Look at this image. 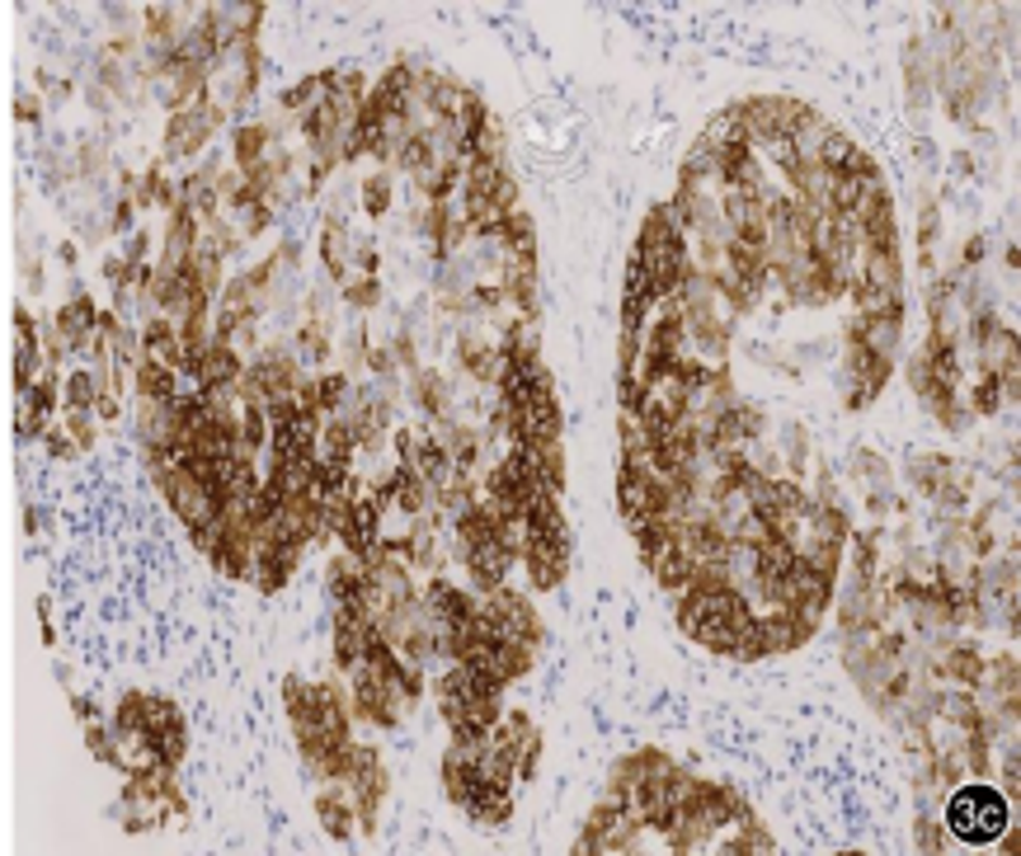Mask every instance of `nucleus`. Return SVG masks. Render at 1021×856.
Segmentation results:
<instances>
[{
  "label": "nucleus",
  "instance_id": "nucleus-1",
  "mask_svg": "<svg viewBox=\"0 0 1021 856\" xmlns=\"http://www.w3.org/2000/svg\"><path fill=\"white\" fill-rule=\"evenodd\" d=\"M937 815L946 823V833H951V843L988 847V843H998V833L1012 823V801L994 781H960V786L942 795Z\"/></svg>",
  "mask_w": 1021,
  "mask_h": 856
},
{
  "label": "nucleus",
  "instance_id": "nucleus-2",
  "mask_svg": "<svg viewBox=\"0 0 1021 856\" xmlns=\"http://www.w3.org/2000/svg\"><path fill=\"white\" fill-rule=\"evenodd\" d=\"M344 786L353 795V815H358V838H377L381 829V805L391 795V767L373 744L353 748V763L344 772Z\"/></svg>",
  "mask_w": 1021,
  "mask_h": 856
},
{
  "label": "nucleus",
  "instance_id": "nucleus-3",
  "mask_svg": "<svg viewBox=\"0 0 1021 856\" xmlns=\"http://www.w3.org/2000/svg\"><path fill=\"white\" fill-rule=\"evenodd\" d=\"M226 118H231V113H226L217 99H212V90H203L193 109H179V113H169V118H165L161 151L169 155V161H193V155L207 151V141L217 137V127H222Z\"/></svg>",
  "mask_w": 1021,
  "mask_h": 856
},
{
  "label": "nucleus",
  "instance_id": "nucleus-4",
  "mask_svg": "<svg viewBox=\"0 0 1021 856\" xmlns=\"http://www.w3.org/2000/svg\"><path fill=\"white\" fill-rule=\"evenodd\" d=\"M476 603L494 617V626L504 631V640H522L528 650H542V645H546V621L537 617L532 597H528V593H518L514 583H500L494 593L476 597Z\"/></svg>",
  "mask_w": 1021,
  "mask_h": 856
},
{
  "label": "nucleus",
  "instance_id": "nucleus-5",
  "mask_svg": "<svg viewBox=\"0 0 1021 856\" xmlns=\"http://www.w3.org/2000/svg\"><path fill=\"white\" fill-rule=\"evenodd\" d=\"M349 710L353 720L363 725H377V730H401L405 725V706L401 696H395L387 682H381L373 668H349Z\"/></svg>",
  "mask_w": 1021,
  "mask_h": 856
},
{
  "label": "nucleus",
  "instance_id": "nucleus-6",
  "mask_svg": "<svg viewBox=\"0 0 1021 856\" xmlns=\"http://www.w3.org/2000/svg\"><path fill=\"white\" fill-rule=\"evenodd\" d=\"M518 565L528 569V579H532L537 593H556L560 583H565V575H570V541L528 532V546H522Z\"/></svg>",
  "mask_w": 1021,
  "mask_h": 856
},
{
  "label": "nucleus",
  "instance_id": "nucleus-7",
  "mask_svg": "<svg viewBox=\"0 0 1021 856\" xmlns=\"http://www.w3.org/2000/svg\"><path fill=\"white\" fill-rule=\"evenodd\" d=\"M843 367H847V387L867 405L890 387V377H895V358L875 353L871 344H861V339H843Z\"/></svg>",
  "mask_w": 1021,
  "mask_h": 856
},
{
  "label": "nucleus",
  "instance_id": "nucleus-8",
  "mask_svg": "<svg viewBox=\"0 0 1021 856\" xmlns=\"http://www.w3.org/2000/svg\"><path fill=\"white\" fill-rule=\"evenodd\" d=\"M316 823L330 843H353L358 838V815H353V795L344 781H320L316 791Z\"/></svg>",
  "mask_w": 1021,
  "mask_h": 856
},
{
  "label": "nucleus",
  "instance_id": "nucleus-9",
  "mask_svg": "<svg viewBox=\"0 0 1021 856\" xmlns=\"http://www.w3.org/2000/svg\"><path fill=\"white\" fill-rule=\"evenodd\" d=\"M899 66H904V104H909V113L918 118V113H928V104H932V52H928L923 34H913L904 42Z\"/></svg>",
  "mask_w": 1021,
  "mask_h": 856
},
{
  "label": "nucleus",
  "instance_id": "nucleus-10",
  "mask_svg": "<svg viewBox=\"0 0 1021 856\" xmlns=\"http://www.w3.org/2000/svg\"><path fill=\"white\" fill-rule=\"evenodd\" d=\"M405 387H409V401H415V410H419L424 419L443 424V419L452 415V387H448V377L438 373V367L419 363L415 373L405 377Z\"/></svg>",
  "mask_w": 1021,
  "mask_h": 856
},
{
  "label": "nucleus",
  "instance_id": "nucleus-11",
  "mask_svg": "<svg viewBox=\"0 0 1021 856\" xmlns=\"http://www.w3.org/2000/svg\"><path fill=\"white\" fill-rule=\"evenodd\" d=\"M240 373H245V358H240V349L231 344H212L203 349V358H198V373H193V387L198 391H226V387H236Z\"/></svg>",
  "mask_w": 1021,
  "mask_h": 856
},
{
  "label": "nucleus",
  "instance_id": "nucleus-12",
  "mask_svg": "<svg viewBox=\"0 0 1021 856\" xmlns=\"http://www.w3.org/2000/svg\"><path fill=\"white\" fill-rule=\"evenodd\" d=\"M462 565H466V579H471V593L476 597H486L494 593L500 583H508V575H514V561L494 546V541H486V546H471L462 555Z\"/></svg>",
  "mask_w": 1021,
  "mask_h": 856
},
{
  "label": "nucleus",
  "instance_id": "nucleus-13",
  "mask_svg": "<svg viewBox=\"0 0 1021 856\" xmlns=\"http://www.w3.org/2000/svg\"><path fill=\"white\" fill-rule=\"evenodd\" d=\"M127 381H133L137 401H155V405H169V401H175V391H179V373H175V367L155 363V358H147V353L133 363Z\"/></svg>",
  "mask_w": 1021,
  "mask_h": 856
},
{
  "label": "nucleus",
  "instance_id": "nucleus-14",
  "mask_svg": "<svg viewBox=\"0 0 1021 856\" xmlns=\"http://www.w3.org/2000/svg\"><path fill=\"white\" fill-rule=\"evenodd\" d=\"M297 127H302V141H306L311 151L339 147V137H344V118H339V109H335L325 95H320L306 113H297Z\"/></svg>",
  "mask_w": 1021,
  "mask_h": 856
},
{
  "label": "nucleus",
  "instance_id": "nucleus-15",
  "mask_svg": "<svg viewBox=\"0 0 1021 856\" xmlns=\"http://www.w3.org/2000/svg\"><path fill=\"white\" fill-rule=\"evenodd\" d=\"M980 674H984V654L974 640H951L942 650V678L951 688H980Z\"/></svg>",
  "mask_w": 1021,
  "mask_h": 856
},
{
  "label": "nucleus",
  "instance_id": "nucleus-16",
  "mask_svg": "<svg viewBox=\"0 0 1021 856\" xmlns=\"http://www.w3.org/2000/svg\"><path fill=\"white\" fill-rule=\"evenodd\" d=\"M184 14L179 5H147L141 10V42L147 52H161V48H175V38L184 34Z\"/></svg>",
  "mask_w": 1021,
  "mask_h": 856
},
{
  "label": "nucleus",
  "instance_id": "nucleus-17",
  "mask_svg": "<svg viewBox=\"0 0 1021 856\" xmlns=\"http://www.w3.org/2000/svg\"><path fill=\"white\" fill-rule=\"evenodd\" d=\"M645 569L655 575V583H659L664 593L678 597V593L688 589V575H692V551L683 546V541H669V546H664Z\"/></svg>",
  "mask_w": 1021,
  "mask_h": 856
},
{
  "label": "nucleus",
  "instance_id": "nucleus-18",
  "mask_svg": "<svg viewBox=\"0 0 1021 856\" xmlns=\"http://www.w3.org/2000/svg\"><path fill=\"white\" fill-rule=\"evenodd\" d=\"M904 470H909V484H913V490L923 494V499H932L946 480H951L956 456H946V452H913V456H909V466H904Z\"/></svg>",
  "mask_w": 1021,
  "mask_h": 856
},
{
  "label": "nucleus",
  "instance_id": "nucleus-19",
  "mask_svg": "<svg viewBox=\"0 0 1021 856\" xmlns=\"http://www.w3.org/2000/svg\"><path fill=\"white\" fill-rule=\"evenodd\" d=\"M438 442L448 448V456H452V466L457 470H471V466H480V433L466 419H443L438 424Z\"/></svg>",
  "mask_w": 1021,
  "mask_h": 856
},
{
  "label": "nucleus",
  "instance_id": "nucleus-20",
  "mask_svg": "<svg viewBox=\"0 0 1021 856\" xmlns=\"http://www.w3.org/2000/svg\"><path fill=\"white\" fill-rule=\"evenodd\" d=\"M268 151H274V123H240L231 133V165L236 169L260 165Z\"/></svg>",
  "mask_w": 1021,
  "mask_h": 856
},
{
  "label": "nucleus",
  "instance_id": "nucleus-21",
  "mask_svg": "<svg viewBox=\"0 0 1021 856\" xmlns=\"http://www.w3.org/2000/svg\"><path fill=\"white\" fill-rule=\"evenodd\" d=\"M528 532H542V537H565L570 541V523H565V508H560V494L551 490H537L528 499V513H522Z\"/></svg>",
  "mask_w": 1021,
  "mask_h": 856
},
{
  "label": "nucleus",
  "instance_id": "nucleus-22",
  "mask_svg": "<svg viewBox=\"0 0 1021 856\" xmlns=\"http://www.w3.org/2000/svg\"><path fill=\"white\" fill-rule=\"evenodd\" d=\"M325 589H330V597L339 603V597H363L367 593V569L358 555H349V551H339L330 565H325Z\"/></svg>",
  "mask_w": 1021,
  "mask_h": 856
},
{
  "label": "nucleus",
  "instance_id": "nucleus-23",
  "mask_svg": "<svg viewBox=\"0 0 1021 856\" xmlns=\"http://www.w3.org/2000/svg\"><path fill=\"white\" fill-rule=\"evenodd\" d=\"M942 246V203L928 184H918V260L932 268V250Z\"/></svg>",
  "mask_w": 1021,
  "mask_h": 856
},
{
  "label": "nucleus",
  "instance_id": "nucleus-24",
  "mask_svg": "<svg viewBox=\"0 0 1021 856\" xmlns=\"http://www.w3.org/2000/svg\"><path fill=\"white\" fill-rule=\"evenodd\" d=\"M415 470H419V480L429 484V490H438V484H443V480L452 476V470H457V466H452V456H448V448L429 433V428H419V442H415Z\"/></svg>",
  "mask_w": 1021,
  "mask_h": 856
},
{
  "label": "nucleus",
  "instance_id": "nucleus-25",
  "mask_svg": "<svg viewBox=\"0 0 1021 856\" xmlns=\"http://www.w3.org/2000/svg\"><path fill=\"white\" fill-rule=\"evenodd\" d=\"M325 462H335V466H353L358 462V448H353V428L344 415H325L320 419V452Z\"/></svg>",
  "mask_w": 1021,
  "mask_h": 856
},
{
  "label": "nucleus",
  "instance_id": "nucleus-26",
  "mask_svg": "<svg viewBox=\"0 0 1021 856\" xmlns=\"http://www.w3.org/2000/svg\"><path fill=\"white\" fill-rule=\"evenodd\" d=\"M433 165H438V147L429 141V133H424V127L405 133L401 147H395V169L415 179V175H424V169H433Z\"/></svg>",
  "mask_w": 1021,
  "mask_h": 856
},
{
  "label": "nucleus",
  "instance_id": "nucleus-27",
  "mask_svg": "<svg viewBox=\"0 0 1021 856\" xmlns=\"http://www.w3.org/2000/svg\"><path fill=\"white\" fill-rule=\"evenodd\" d=\"M297 358H302V363H316V367H325V363L335 358L330 325H325L320 316H306L302 325H297Z\"/></svg>",
  "mask_w": 1021,
  "mask_h": 856
},
{
  "label": "nucleus",
  "instance_id": "nucleus-28",
  "mask_svg": "<svg viewBox=\"0 0 1021 856\" xmlns=\"http://www.w3.org/2000/svg\"><path fill=\"white\" fill-rule=\"evenodd\" d=\"M847 480L861 490H890V462L875 448H853L847 456Z\"/></svg>",
  "mask_w": 1021,
  "mask_h": 856
},
{
  "label": "nucleus",
  "instance_id": "nucleus-29",
  "mask_svg": "<svg viewBox=\"0 0 1021 856\" xmlns=\"http://www.w3.org/2000/svg\"><path fill=\"white\" fill-rule=\"evenodd\" d=\"M650 758H655V748H635V753H627V758H617V763H613V772H607V791H603V795H613V801L627 805V795H631L635 781L645 777Z\"/></svg>",
  "mask_w": 1021,
  "mask_h": 856
},
{
  "label": "nucleus",
  "instance_id": "nucleus-30",
  "mask_svg": "<svg viewBox=\"0 0 1021 856\" xmlns=\"http://www.w3.org/2000/svg\"><path fill=\"white\" fill-rule=\"evenodd\" d=\"M391 480H395V508H401L405 518H419V513L429 508V484L419 480V470L391 462Z\"/></svg>",
  "mask_w": 1021,
  "mask_h": 856
},
{
  "label": "nucleus",
  "instance_id": "nucleus-31",
  "mask_svg": "<svg viewBox=\"0 0 1021 856\" xmlns=\"http://www.w3.org/2000/svg\"><path fill=\"white\" fill-rule=\"evenodd\" d=\"M777 456H782V470L791 480H801L810 470V428L805 424H786L782 442H777Z\"/></svg>",
  "mask_w": 1021,
  "mask_h": 856
},
{
  "label": "nucleus",
  "instance_id": "nucleus-32",
  "mask_svg": "<svg viewBox=\"0 0 1021 856\" xmlns=\"http://www.w3.org/2000/svg\"><path fill=\"white\" fill-rule=\"evenodd\" d=\"M358 198H363V212H367V217L381 222V217L391 212V203H395V175H391V169H373V175H363Z\"/></svg>",
  "mask_w": 1021,
  "mask_h": 856
},
{
  "label": "nucleus",
  "instance_id": "nucleus-33",
  "mask_svg": "<svg viewBox=\"0 0 1021 856\" xmlns=\"http://www.w3.org/2000/svg\"><path fill=\"white\" fill-rule=\"evenodd\" d=\"M85 748L94 753L104 767H113V772H123L127 758H123V744H118V734L109 730L104 720H85Z\"/></svg>",
  "mask_w": 1021,
  "mask_h": 856
},
{
  "label": "nucleus",
  "instance_id": "nucleus-34",
  "mask_svg": "<svg viewBox=\"0 0 1021 856\" xmlns=\"http://www.w3.org/2000/svg\"><path fill=\"white\" fill-rule=\"evenodd\" d=\"M913 847L918 852H928V856H937L951 847V833H946V823L937 809H928V805H918V819H913Z\"/></svg>",
  "mask_w": 1021,
  "mask_h": 856
},
{
  "label": "nucleus",
  "instance_id": "nucleus-35",
  "mask_svg": "<svg viewBox=\"0 0 1021 856\" xmlns=\"http://www.w3.org/2000/svg\"><path fill=\"white\" fill-rule=\"evenodd\" d=\"M853 151H857V141L847 137V127H839V123H833V127H829V137L819 141L815 161L824 165L829 175H843V169H847V161H853Z\"/></svg>",
  "mask_w": 1021,
  "mask_h": 856
},
{
  "label": "nucleus",
  "instance_id": "nucleus-36",
  "mask_svg": "<svg viewBox=\"0 0 1021 856\" xmlns=\"http://www.w3.org/2000/svg\"><path fill=\"white\" fill-rule=\"evenodd\" d=\"M94 395H99V381L90 367H71V373L62 377V410H90L94 405Z\"/></svg>",
  "mask_w": 1021,
  "mask_h": 856
},
{
  "label": "nucleus",
  "instance_id": "nucleus-37",
  "mask_svg": "<svg viewBox=\"0 0 1021 856\" xmlns=\"http://www.w3.org/2000/svg\"><path fill=\"white\" fill-rule=\"evenodd\" d=\"M542 753H546V734L532 725V730L514 744V772H518V781H537V772H542Z\"/></svg>",
  "mask_w": 1021,
  "mask_h": 856
},
{
  "label": "nucleus",
  "instance_id": "nucleus-38",
  "mask_svg": "<svg viewBox=\"0 0 1021 856\" xmlns=\"http://www.w3.org/2000/svg\"><path fill=\"white\" fill-rule=\"evenodd\" d=\"M966 405L974 410V419H998V410L1008 405L1003 401V387H998V373H984L974 381V391L966 395Z\"/></svg>",
  "mask_w": 1021,
  "mask_h": 856
},
{
  "label": "nucleus",
  "instance_id": "nucleus-39",
  "mask_svg": "<svg viewBox=\"0 0 1021 856\" xmlns=\"http://www.w3.org/2000/svg\"><path fill=\"white\" fill-rule=\"evenodd\" d=\"M349 391H353L349 373H316V405H320V415H339L344 401H349Z\"/></svg>",
  "mask_w": 1021,
  "mask_h": 856
},
{
  "label": "nucleus",
  "instance_id": "nucleus-40",
  "mask_svg": "<svg viewBox=\"0 0 1021 856\" xmlns=\"http://www.w3.org/2000/svg\"><path fill=\"white\" fill-rule=\"evenodd\" d=\"M335 631V668L349 674V668L363 664V626H330Z\"/></svg>",
  "mask_w": 1021,
  "mask_h": 856
},
{
  "label": "nucleus",
  "instance_id": "nucleus-41",
  "mask_svg": "<svg viewBox=\"0 0 1021 856\" xmlns=\"http://www.w3.org/2000/svg\"><path fill=\"white\" fill-rule=\"evenodd\" d=\"M56 424L66 428V438L76 442V452H80V456H85V452H90L94 442H99V424H94V415H90V410H62V419H56Z\"/></svg>",
  "mask_w": 1021,
  "mask_h": 856
},
{
  "label": "nucleus",
  "instance_id": "nucleus-42",
  "mask_svg": "<svg viewBox=\"0 0 1021 856\" xmlns=\"http://www.w3.org/2000/svg\"><path fill=\"white\" fill-rule=\"evenodd\" d=\"M339 292H344V306H353V311H377L381 297H387L381 278H349Z\"/></svg>",
  "mask_w": 1021,
  "mask_h": 856
},
{
  "label": "nucleus",
  "instance_id": "nucleus-43",
  "mask_svg": "<svg viewBox=\"0 0 1021 856\" xmlns=\"http://www.w3.org/2000/svg\"><path fill=\"white\" fill-rule=\"evenodd\" d=\"M391 358H395V367H401V373L409 377V373H415V367H419V339H415V320H405L401 325V330H395L391 335Z\"/></svg>",
  "mask_w": 1021,
  "mask_h": 856
},
{
  "label": "nucleus",
  "instance_id": "nucleus-44",
  "mask_svg": "<svg viewBox=\"0 0 1021 856\" xmlns=\"http://www.w3.org/2000/svg\"><path fill=\"white\" fill-rule=\"evenodd\" d=\"M928 415H932V419H937V424L946 428V433H966V428L974 424V410L966 405V395H951V401H942V405H932V410H928Z\"/></svg>",
  "mask_w": 1021,
  "mask_h": 856
},
{
  "label": "nucleus",
  "instance_id": "nucleus-45",
  "mask_svg": "<svg viewBox=\"0 0 1021 856\" xmlns=\"http://www.w3.org/2000/svg\"><path fill=\"white\" fill-rule=\"evenodd\" d=\"M274 217H278V212L268 207V203H254V207H245V212H240V217H231V222H236L240 240L250 246V240H260V236L268 231V226H274Z\"/></svg>",
  "mask_w": 1021,
  "mask_h": 856
},
{
  "label": "nucleus",
  "instance_id": "nucleus-46",
  "mask_svg": "<svg viewBox=\"0 0 1021 856\" xmlns=\"http://www.w3.org/2000/svg\"><path fill=\"white\" fill-rule=\"evenodd\" d=\"M363 367H367L373 377H381V387H387V381H401V367H395V358H391L387 344H367Z\"/></svg>",
  "mask_w": 1021,
  "mask_h": 856
},
{
  "label": "nucleus",
  "instance_id": "nucleus-47",
  "mask_svg": "<svg viewBox=\"0 0 1021 856\" xmlns=\"http://www.w3.org/2000/svg\"><path fill=\"white\" fill-rule=\"evenodd\" d=\"M349 268H358V278H377V268H381L377 240H353V246H349Z\"/></svg>",
  "mask_w": 1021,
  "mask_h": 856
},
{
  "label": "nucleus",
  "instance_id": "nucleus-48",
  "mask_svg": "<svg viewBox=\"0 0 1021 856\" xmlns=\"http://www.w3.org/2000/svg\"><path fill=\"white\" fill-rule=\"evenodd\" d=\"M48 415H38L34 405H24L20 401V410H14V433H20V442H38L42 433H48Z\"/></svg>",
  "mask_w": 1021,
  "mask_h": 856
},
{
  "label": "nucleus",
  "instance_id": "nucleus-49",
  "mask_svg": "<svg viewBox=\"0 0 1021 856\" xmlns=\"http://www.w3.org/2000/svg\"><path fill=\"white\" fill-rule=\"evenodd\" d=\"M391 452H395V466H415V442H419V428H405V424H391Z\"/></svg>",
  "mask_w": 1021,
  "mask_h": 856
},
{
  "label": "nucleus",
  "instance_id": "nucleus-50",
  "mask_svg": "<svg viewBox=\"0 0 1021 856\" xmlns=\"http://www.w3.org/2000/svg\"><path fill=\"white\" fill-rule=\"evenodd\" d=\"M42 448H48L52 462H76V456H80V452H76V442L66 438V428L56 424V419L48 424V433H42Z\"/></svg>",
  "mask_w": 1021,
  "mask_h": 856
},
{
  "label": "nucleus",
  "instance_id": "nucleus-51",
  "mask_svg": "<svg viewBox=\"0 0 1021 856\" xmlns=\"http://www.w3.org/2000/svg\"><path fill=\"white\" fill-rule=\"evenodd\" d=\"M486 203H490L494 212H500V217H508V212L518 207V179H514V169H508V175H504L500 184H494V193L486 198Z\"/></svg>",
  "mask_w": 1021,
  "mask_h": 856
},
{
  "label": "nucleus",
  "instance_id": "nucleus-52",
  "mask_svg": "<svg viewBox=\"0 0 1021 856\" xmlns=\"http://www.w3.org/2000/svg\"><path fill=\"white\" fill-rule=\"evenodd\" d=\"M14 118H20L24 127H38L42 123V95L38 90H20V95H14Z\"/></svg>",
  "mask_w": 1021,
  "mask_h": 856
},
{
  "label": "nucleus",
  "instance_id": "nucleus-53",
  "mask_svg": "<svg viewBox=\"0 0 1021 856\" xmlns=\"http://www.w3.org/2000/svg\"><path fill=\"white\" fill-rule=\"evenodd\" d=\"M984 254H988V236L980 231V236H970V240H966V250L956 254V268H960V274H974V268L984 264Z\"/></svg>",
  "mask_w": 1021,
  "mask_h": 856
},
{
  "label": "nucleus",
  "instance_id": "nucleus-54",
  "mask_svg": "<svg viewBox=\"0 0 1021 856\" xmlns=\"http://www.w3.org/2000/svg\"><path fill=\"white\" fill-rule=\"evenodd\" d=\"M635 363H641V335L621 330L617 335V373H635Z\"/></svg>",
  "mask_w": 1021,
  "mask_h": 856
},
{
  "label": "nucleus",
  "instance_id": "nucleus-55",
  "mask_svg": "<svg viewBox=\"0 0 1021 856\" xmlns=\"http://www.w3.org/2000/svg\"><path fill=\"white\" fill-rule=\"evenodd\" d=\"M99 169H104V147H99V141H80L76 147V175L90 179V175H99Z\"/></svg>",
  "mask_w": 1021,
  "mask_h": 856
},
{
  "label": "nucleus",
  "instance_id": "nucleus-56",
  "mask_svg": "<svg viewBox=\"0 0 1021 856\" xmlns=\"http://www.w3.org/2000/svg\"><path fill=\"white\" fill-rule=\"evenodd\" d=\"M90 415H94V424H118V419H123V395L99 391L94 405H90Z\"/></svg>",
  "mask_w": 1021,
  "mask_h": 856
},
{
  "label": "nucleus",
  "instance_id": "nucleus-57",
  "mask_svg": "<svg viewBox=\"0 0 1021 856\" xmlns=\"http://www.w3.org/2000/svg\"><path fill=\"white\" fill-rule=\"evenodd\" d=\"M133 217H137V203H133V198H118V203H113V217H109V231L113 236H127V231H133Z\"/></svg>",
  "mask_w": 1021,
  "mask_h": 856
},
{
  "label": "nucleus",
  "instance_id": "nucleus-58",
  "mask_svg": "<svg viewBox=\"0 0 1021 856\" xmlns=\"http://www.w3.org/2000/svg\"><path fill=\"white\" fill-rule=\"evenodd\" d=\"M38 631H42V645H56V631H52V603L48 597H38Z\"/></svg>",
  "mask_w": 1021,
  "mask_h": 856
},
{
  "label": "nucleus",
  "instance_id": "nucleus-59",
  "mask_svg": "<svg viewBox=\"0 0 1021 856\" xmlns=\"http://www.w3.org/2000/svg\"><path fill=\"white\" fill-rule=\"evenodd\" d=\"M71 716H76L80 725H85V720H99V706H94L85 692H71Z\"/></svg>",
  "mask_w": 1021,
  "mask_h": 856
},
{
  "label": "nucleus",
  "instance_id": "nucleus-60",
  "mask_svg": "<svg viewBox=\"0 0 1021 856\" xmlns=\"http://www.w3.org/2000/svg\"><path fill=\"white\" fill-rule=\"evenodd\" d=\"M24 282H28V292H38L42 282H48L42 278V260H34V254H24Z\"/></svg>",
  "mask_w": 1021,
  "mask_h": 856
},
{
  "label": "nucleus",
  "instance_id": "nucleus-61",
  "mask_svg": "<svg viewBox=\"0 0 1021 856\" xmlns=\"http://www.w3.org/2000/svg\"><path fill=\"white\" fill-rule=\"evenodd\" d=\"M56 260H62L66 268H76V260H80V254H76V246H71V240H62V246H56Z\"/></svg>",
  "mask_w": 1021,
  "mask_h": 856
},
{
  "label": "nucleus",
  "instance_id": "nucleus-62",
  "mask_svg": "<svg viewBox=\"0 0 1021 856\" xmlns=\"http://www.w3.org/2000/svg\"><path fill=\"white\" fill-rule=\"evenodd\" d=\"M24 532H28V537H38V508H34V504L24 508Z\"/></svg>",
  "mask_w": 1021,
  "mask_h": 856
}]
</instances>
